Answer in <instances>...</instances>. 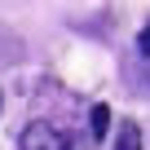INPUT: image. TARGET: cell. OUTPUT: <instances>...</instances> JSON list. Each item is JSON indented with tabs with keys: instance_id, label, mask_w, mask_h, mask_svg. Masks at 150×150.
Instances as JSON below:
<instances>
[{
	"instance_id": "obj_4",
	"label": "cell",
	"mask_w": 150,
	"mask_h": 150,
	"mask_svg": "<svg viewBox=\"0 0 150 150\" xmlns=\"http://www.w3.org/2000/svg\"><path fill=\"white\" fill-rule=\"evenodd\" d=\"M137 49H141V53H146V57H150V22H146V27H141V35H137Z\"/></svg>"
},
{
	"instance_id": "obj_1",
	"label": "cell",
	"mask_w": 150,
	"mask_h": 150,
	"mask_svg": "<svg viewBox=\"0 0 150 150\" xmlns=\"http://www.w3.org/2000/svg\"><path fill=\"white\" fill-rule=\"evenodd\" d=\"M22 150H71V141L53 128V124H44V119H35V124H27L22 128V141H18Z\"/></svg>"
},
{
	"instance_id": "obj_3",
	"label": "cell",
	"mask_w": 150,
	"mask_h": 150,
	"mask_svg": "<svg viewBox=\"0 0 150 150\" xmlns=\"http://www.w3.org/2000/svg\"><path fill=\"white\" fill-rule=\"evenodd\" d=\"M106 128H110V110H106V106H93V137L102 141V137H106Z\"/></svg>"
},
{
	"instance_id": "obj_2",
	"label": "cell",
	"mask_w": 150,
	"mask_h": 150,
	"mask_svg": "<svg viewBox=\"0 0 150 150\" xmlns=\"http://www.w3.org/2000/svg\"><path fill=\"white\" fill-rule=\"evenodd\" d=\"M115 150H141V128H137L132 119L119 124V132H115Z\"/></svg>"
}]
</instances>
